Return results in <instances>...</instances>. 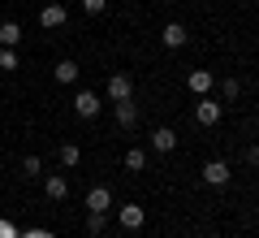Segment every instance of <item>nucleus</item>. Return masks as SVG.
<instances>
[{"mask_svg": "<svg viewBox=\"0 0 259 238\" xmlns=\"http://www.w3.org/2000/svg\"><path fill=\"white\" fill-rule=\"evenodd\" d=\"M130 95H134L130 74H112V78H108V100H112V104H121V100H130Z\"/></svg>", "mask_w": 259, "mask_h": 238, "instance_id": "nucleus-1", "label": "nucleus"}, {"mask_svg": "<svg viewBox=\"0 0 259 238\" xmlns=\"http://www.w3.org/2000/svg\"><path fill=\"white\" fill-rule=\"evenodd\" d=\"M221 113H225V104H216V100H199L194 121H199V126H216V121H221Z\"/></svg>", "mask_w": 259, "mask_h": 238, "instance_id": "nucleus-2", "label": "nucleus"}, {"mask_svg": "<svg viewBox=\"0 0 259 238\" xmlns=\"http://www.w3.org/2000/svg\"><path fill=\"white\" fill-rule=\"evenodd\" d=\"M65 18H69V13H65V5H44V9H39V26H48V30L65 26Z\"/></svg>", "mask_w": 259, "mask_h": 238, "instance_id": "nucleus-3", "label": "nucleus"}, {"mask_svg": "<svg viewBox=\"0 0 259 238\" xmlns=\"http://www.w3.org/2000/svg\"><path fill=\"white\" fill-rule=\"evenodd\" d=\"M229 165H225V160H212V165H203V182L207 186H225V182H229Z\"/></svg>", "mask_w": 259, "mask_h": 238, "instance_id": "nucleus-4", "label": "nucleus"}, {"mask_svg": "<svg viewBox=\"0 0 259 238\" xmlns=\"http://www.w3.org/2000/svg\"><path fill=\"white\" fill-rule=\"evenodd\" d=\"M74 109H78V117H95V113H100V95L95 91H78Z\"/></svg>", "mask_w": 259, "mask_h": 238, "instance_id": "nucleus-5", "label": "nucleus"}, {"mask_svg": "<svg viewBox=\"0 0 259 238\" xmlns=\"http://www.w3.org/2000/svg\"><path fill=\"white\" fill-rule=\"evenodd\" d=\"M87 208H91V212H108L112 208V191H108V186H95V191L87 195Z\"/></svg>", "mask_w": 259, "mask_h": 238, "instance_id": "nucleus-6", "label": "nucleus"}, {"mask_svg": "<svg viewBox=\"0 0 259 238\" xmlns=\"http://www.w3.org/2000/svg\"><path fill=\"white\" fill-rule=\"evenodd\" d=\"M112 109H117V121H121V126H139V104H134V100H121V104H112Z\"/></svg>", "mask_w": 259, "mask_h": 238, "instance_id": "nucleus-7", "label": "nucleus"}, {"mask_svg": "<svg viewBox=\"0 0 259 238\" xmlns=\"http://www.w3.org/2000/svg\"><path fill=\"white\" fill-rule=\"evenodd\" d=\"M151 147H156V152H173V147H177V134H173L168 126L151 130Z\"/></svg>", "mask_w": 259, "mask_h": 238, "instance_id": "nucleus-8", "label": "nucleus"}, {"mask_svg": "<svg viewBox=\"0 0 259 238\" xmlns=\"http://www.w3.org/2000/svg\"><path fill=\"white\" fill-rule=\"evenodd\" d=\"M160 39H164V48H182L186 44V26L182 22H168V26L160 30Z\"/></svg>", "mask_w": 259, "mask_h": 238, "instance_id": "nucleus-9", "label": "nucleus"}, {"mask_svg": "<svg viewBox=\"0 0 259 238\" xmlns=\"http://www.w3.org/2000/svg\"><path fill=\"white\" fill-rule=\"evenodd\" d=\"M186 83H190V91L207 95V91H212V83H216V78H212V70H194L190 78H186Z\"/></svg>", "mask_w": 259, "mask_h": 238, "instance_id": "nucleus-10", "label": "nucleus"}, {"mask_svg": "<svg viewBox=\"0 0 259 238\" xmlns=\"http://www.w3.org/2000/svg\"><path fill=\"white\" fill-rule=\"evenodd\" d=\"M143 221H147V212H143L139 203H125V208H121V225H125V229H139Z\"/></svg>", "mask_w": 259, "mask_h": 238, "instance_id": "nucleus-11", "label": "nucleus"}, {"mask_svg": "<svg viewBox=\"0 0 259 238\" xmlns=\"http://www.w3.org/2000/svg\"><path fill=\"white\" fill-rule=\"evenodd\" d=\"M44 191H48V199H65L69 195V182L61 174H52V178H44Z\"/></svg>", "mask_w": 259, "mask_h": 238, "instance_id": "nucleus-12", "label": "nucleus"}, {"mask_svg": "<svg viewBox=\"0 0 259 238\" xmlns=\"http://www.w3.org/2000/svg\"><path fill=\"white\" fill-rule=\"evenodd\" d=\"M18 39H22L18 22H5V26H0V44H5V48H18Z\"/></svg>", "mask_w": 259, "mask_h": 238, "instance_id": "nucleus-13", "label": "nucleus"}, {"mask_svg": "<svg viewBox=\"0 0 259 238\" xmlns=\"http://www.w3.org/2000/svg\"><path fill=\"white\" fill-rule=\"evenodd\" d=\"M74 78H78V65L74 61H61V65H56V83H74Z\"/></svg>", "mask_w": 259, "mask_h": 238, "instance_id": "nucleus-14", "label": "nucleus"}, {"mask_svg": "<svg viewBox=\"0 0 259 238\" xmlns=\"http://www.w3.org/2000/svg\"><path fill=\"white\" fill-rule=\"evenodd\" d=\"M147 165V152H143V147H130L125 152V169H143Z\"/></svg>", "mask_w": 259, "mask_h": 238, "instance_id": "nucleus-15", "label": "nucleus"}, {"mask_svg": "<svg viewBox=\"0 0 259 238\" xmlns=\"http://www.w3.org/2000/svg\"><path fill=\"white\" fill-rule=\"evenodd\" d=\"M78 160H82V152H78V143H65V147H61V165H69V169H74Z\"/></svg>", "mask_w": 259, "mask_h": 238, "instance_id": "nucleus-16", "label": "nucleus"}, {"mask_svg": "<svg viewBox=\"0 0 259 238\" xmlns=\"http://www.w3.org/2000/svg\"><path fill=\"white\" fill-rule=\"evenodd\" d=\"M22 174H26V178H39V174H44V160H39V156H26V160H22Z\"/></svg>", "mask_w": 259, "mask_h": 238, "instance_id": "nucleus-17", "label": "nucleus"}, {"mask_svg": "<svg viewBox=\"0 0 259 238\" xmlns=\"http://www.w3.org/2000/svg\"><path fill=\"white\" fill-rule=\"evenodd\" d=\"M221 95H225V100H238V95H242V83H238V78H225V83H221Z\"/></svg>", "mask_w": 259, "mask_h": 238, "instance_id": "nucleus-18", "label": "nucleus"}, {"mask_svg": "<svg viewBox=\"0 0 259 238\" xmlns=\"http://www.w3.org/2000/svg\"><path fill=\"white\" fill-rule=\"evenodd\" d=\"M104 225H108V221H104V212H91V221H87V234L100 238V234H104Z\"/></svg>", "mask_w": 259, "mask_h": 238, "instance_id": "nucleus-19", "label": "nucleus"}, {"mask_svg": "<svg viewBox=\"0 0 259 238\" xmlns=\"http://www.w3.org/2000/svg\"><path fill=\"white\" fill-rule=\"evenodd\" d=\"M0 70H18V52L13 48H0Z\"/></svg>", "mask_w": 259, "mask_h": 238, "instance_id": "nucleus-20", "label": "nucleus"}, {"mask_svg": "<svg viewBox=\"0 0 259 238\" xmlns=\"http://www.w3.org/2000/svg\"><path fill=\"white\" fill-rule=\"evenodd\" d=\"M18 234H22V229L13 225V221H5V217H0V238H18Z\"/></svg>", "mask_w": 259, "mask_h": 238, "instance_id": "nucleus-21", "label": "nucleus"}, {"mask_svg": "<svg viewBox=\"0 0 259 238\" xmlns=\"http://www.w3.org/2000/svg\"><path fill=\"white\" fill-rule=\"evenodd\" d=\"M104 5H108V0H82V9H87V13H104Z\"/></svg>", "mask_w": 259, "mask_h": 238, "instance_id": "nucleus-22", "label": "nucleus"}, {"mask_svg": "<svg viewBox=\"0 0 259 238\" xmlns=\"http://www.w3.org/2000/svg\"><path fill=\"white\" fill-rule=\"evenodd\" d=\"M246 165H255V169H259V143H255V147H246Z\"/></svg>", "mask_w": 259, "mask_h": 238, "instance_id": "nucleus-23", "label": "nucleus"}, {"mask_svg": "<svg viewBox=\"0 0 259 238\" xmlns=\"http://www.w3.org/2000/svg\"><path fill=\"white\" fill-rule=\"evenodd\" d=\"M22 238H56V234H52V229H26Z\"/></svg>", "mask_w": 259, "mask_h": 238, "instance_id": "nucleus-24", "label": "nucleus"}]
</instances>
